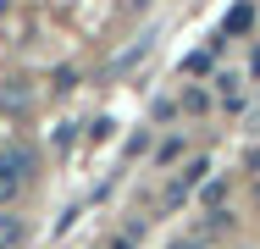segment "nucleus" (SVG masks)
I'll return each instance as SVG.
<instances>
[{"mask_svg":"<svg viewBox=\"0 0 260 249\" xmlns=\"http://www.w3.org/2000/svg\"><path fill=\"white\" fill-rule=\"evenodd\" d=\"M177 155H183V139H166V144H160V166H166V161H177Z\"/></svg>","mask_w":260,"mask_h":249,"instance_id":"nucleus-6","label":"nucleus"},{"mask_svg":"<svg viewBox=\"0 0 260 249\" xmlns=\"http://www.w3.org/2000/svg\"><path fill=\"white\" fill-rule=\"evenodd\" d=\"M28 105H34V83H22V78L0 83V116H22Z\"/></svg>","mask_w":260,"mask_h":249,"instance_id":"nucleus-2","label":"nucleus"},{"mask_svg":"<svg viewBox=\"0 0 260 249\" xmlns=\"http://www.w3.org/2000/svg\"><path fill=\"white\" fill-rule=\"evenodd\" d=\"M172 249H210V244H200V238H177Z\"/></svg>","mask_w":260,"mask_h":249,"instance_id":"nucleus-8","label":"nucleus"},{"mask_svg":"<svg viewBox=\"0 0 260 249\" xmlns=\"http://www.w3.org/2000/svg\"><path fill=\"white\" fill-rule=\"evenodd\" d=\"M216 55H221V39H210V50H194V55H188V72H205Z\"/></svg>","mask_w":260,"mask_h":249,"instance_id":"nucleus-5","label":"nucleus"},{"mask_svg":"<svg viewBox=\"0 0 260 249\" xmlns=\"http://www.w3.org/2000/svg\"><path fill=\"white\" fill-rule=\"evenodd\" d=\"M244 28H255V0H238L227 11V34H244Z\"/></svg>","mask_w":260,"mask_h":249,"instance_id":"nucleus-3","label":"nucleus"},{"mask_svg":"<svg viewBox=\"0 0 260 249\" xmlns=\"http://www.w3.org/2000/svg\"><path fill=\"white\" fill-rule=\"evenodd\" d=\"M183 105H188V111H205L210 100H205V89H188V95H183Z\"/></svg>","mask_w":260,"mask_h":249,"instance_id":"nucleus-7","label":"nucleus"},{"mask_svg":"<svg viewBox=\"0 0 260 249\" xmlns=\"http://www.w3.org/2000/svg\"><path fill=\"white\" fill-rule=\"evenodd\" d=\"M22 244V222L17 216H0V249H17Z\"/></svg>","mask_w":260,"mask_h":249,"instance_id":"nucleus-4","label":"nucleus"},{"mask_svg":"<svg viewBox=\"0 0 260 249\" xmlns=\"http://www.w3.org/2000/svg\"><path fill=\"white\" fill-rule=\"evenodd\" d=\"M255 199H260V183H255Z\"/></svg>","mask_w":260,"mask_h":249,"instance_id":"nucleus-10","label":"nucleus"},{"mask_svg":"<svg viewBox=\"0 0 260 249\" xmlns=\"http://www.w3.org/2000/svg\"><path fill=\"white\" fill-rule=\"evenodd\" d=\"M28 172H34V155H28V149H17V144H6V149H0V205L22 194Z\"/></svg>","mask_w":260,"mask_h":249,"instance_id":"nucleus-1","label":"nucleus"},{"mask_svg":"<svg viewBox=\"0 0 260 249\" xmlns=\"http://www.w3.org/2000/svg\"><path fill=\"white\" fill-rule=\"evenodd\" d=\"M122 6H127V11H144V6H150V0H122Z\"/></svg>","mask_w":260,"mask_h":249,"instance_id":"nucleus-9","label":"nucleus"}]
</instances>
